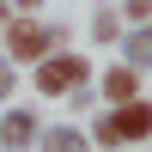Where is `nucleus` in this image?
I'll return each instance as SVG.
<instances>
[{"mask_svg": "<svg viewBox=\"0 0 152 152\" xmlns=\"http://www.w3.org/2000/svg\"><path fill=\"white\" fill-rule=\"evenodd\" d=\"M134 85H140V79H134V67H116V73L104 79V91L116 97V104H134Z\"/></svg>", "mask_w": 152, "mask_h": 152, "instance_id": "obj_3", "label": "nucleus"}, {"mask_svg": "<svg viewBox=\"0 0 152 152\" xmlns=\"http://www.w3.org/2000/svg\"><path fill=\"white\" fill-rule=\"evenodd\" d=\"M152 134V104H116V116L104 122V128H97V140H146Z\"/></svg>", "mask_w": 152, "mask_h": 152, "instance_id": "obj_1", "label": "nucleus"}, {"mask_svg": "<svg viewBox=\"0 0 152 152\" xmlns=\"http://www.w3.org/2000/svg\"><path fill=\"white\" fill-rule=\"evenodd\" d=\"M79 152H85V146H79Z\"/></svg>", "mask_w": 152, "mask_h": 152, "instance_id": "obj_6", "label": "nucleus"}, {"mask_svg": "<svg viewBox=\"0 0 152 152\" xmlns=\"http://www.w3.org/2000/svg\"><path fill=\"white\" fill-rule=\"evenodd\" d=\"M73 79H85V61H73V55L43 61V73H37V85H43V91H67Z\"/></svg>", "mask_w": 152, "mask_h": 152, "instance_id": "obj_2", "label": "nucleus"}, {"mask_svg": "<svg viewBox=\"0 0 152 152\" xmlns=\"http://www.w3.org/2000/svg\"><path fill=\"white\" fill-rule=\"evenodd\" d=\"M6 85H12V79H6V73H0V91H6Z\"/></svg>", "mask_w": 152, "mask_h": 152, "instance_id": "obj_5", "label": "nucleus"}, {"mask_svg": "<svg viewBox=\"0 0 152 152\" xmlns=\"http://www.w3.org/2000/svg\"><path fill=\"white\" fill-rule=\"evenodd\" d=\"M43 43H49V37L37 31V24H18V31H12V55H37Z\"/></svg>", "mask_w": 152, "mask_h": 152, "instance_id": "obj_4", "label": "nucleus"}]
</instances>
